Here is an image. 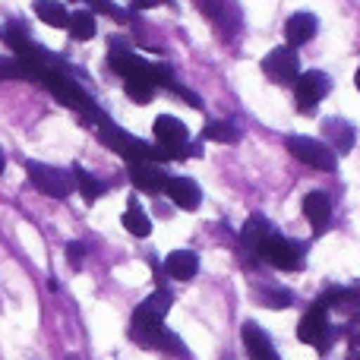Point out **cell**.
Masks as SVG:
<instances>
[{
    "instance_id": "6da1fadb",
    "label": "cell",
    "mask_w": 360,
    "mask_h": 360,
    "mask_svg": "<svg viewBox=\"0 0 360 360\" xmlns=\"http://www.w3.org/2000/svg\"><path fill=\"white\" fill-rule=\"evenodd\" d=\"M95 127H98L101 143H108L114 152H117V155L130 158V162H171L165 149H152V146H146L143 139H136V136H130L127 130L114 127L105 114L98 117V124H95Z\"/></svg>"
},
{
    "instance_id": "7a4b0ae2",
    "label": "cell",
    "mask_w": 360,
    "mask_h": 360,
    "mask_svg": "<svg viewBox=\"0 0 360 360\" xmlns=\"http://www.w3.org/2000/svg\"><path fill=\"white\" fill-rule=\"evenodd\" d=\"M25 174H29L32 186H35L38 193H44V196H51V199H67L70 193L76 190L73 174L63 168H54V165L25 162Z\"/></svg>"
},
{
    "instance_id": "3957f363",
    "label": "cell",
    "mask_w": 360,
    "mask_h": 360,
    "mask_svg": "<svg viewBox=\"0 0 360 360\" xmlns=\"http://www.w3.org/2000/svg\"><path fill=\"white\" fill-rule=\"evenodd\" d=\"M304 243L297 240H288V237L281 234H269L266 240H262L259 247V259L272 262L275 269H281V272H297V269H304Z\"/></svg>"
},
{
    "instance_id": "277c9868",
    "label": "cell",
    "mask_w": 360,
    "mask_h": 360,
    "mask_svg": "<svg viewBox=\"0 0 360 360\" xmlns=\"http://www.w3.org/2000/svg\"><path fill=\"white\" fill-rule=\"evenodd\" d=\"M285 149L291 152L297 162H304L307 168L335 171V165H338V155L323 143V139H313V136H288V139H285Z\"/></svg>"
},
{
    "instance_id": "5b68a950",
    "label": "cell",
    "mask_w": 360,
    "mask_h": 360,
    "mask_svg": "<svg viewBox=\"0 0 360 360\" xmlns=\"http://www.w3.org/2000/svg\"><path fill=\"white\" fill-rule=\"evenodd\" d=\"M155 139H158V146L168 152L171 162H174V158H186V155H199L193 146H186V124L177 117H168V114H162V117L155 120Z\"/></svg>"
},
{
    "instance_id": "8992f818",
    "label": "cell",
    "mask_w": 360,
    "mask_h": 360,
    "mask_svg": "<svg viewBox=\"0 0 360 360\" xmlns=\"http://www.w3.org/2000/svg\"><path fill=\"white\" fill-rule=\"evenodd\" d=\"M262 73H266L272 82H278V86H291V82L300 76L297 51L288 48V44L272 48L266 57H262Z\"/></svg>"
},
{
    "instance_id": "52a82bcc",
    "label": "cell",
    "mask_w": 360,
    "mask_h": 360,
    "mask_svg": "<svg viewBox=\"0 0 360 360\" xmlns=\"http://www.w3.org/2000/svg\"><path fill=\"white\" fill-rule=\"evenodd\" d=\"M332 89V79L323 73V70H310V73H300L297 79H294V95H297V108L300 111H313V108L319 105V101L329 95Z\"/></svg>"
},
{
    "instance_id": "ba28073f",
    "label": "cell",
    "mask_w": 360,
    "mask_h": 360,
    "mask_svg": "<svg viewBox=\"0 0 360 360\" xmlns=\"http://www.w3.org/2000/svg\"><path fill=\"white\" fill-rule=\"evenodd\" d=\"M297 338L304 345L319 348V351L329 348L332 329H329V316H326V307L323 304H313L310 310L304 313V319H300V326H297Z\"/></svg>"
},
{
    "instance_id": "9c48e42d",
    "label": "cell",
    "mask_w": 360,
    "mask_h": 360,
    "mask_svg": "<svg viewBox=\"0 0 360 360\" xmlns=\"http://www.w3.org/2000/svg\"><path fill=\"white\" fill-rule=\"evenodd\" d=\"M199 6H202V13L212 19V25H215L224 38H234L237 32H240L243 13L234 0H199Z\"/></svg>"
},
{
    "instance_id": "30bf717a",
    "label": "cell",
    "mask_w": 360,
    "mask_h": 360,
    "mask_svg": "<svg viewBox=\"0 0 360 360\" xmlns=\"http://www.w3.org/2000/svg\"><path fill=\"white\" fill-rule=\"evenodd\" d=\"M130 335L136 345L158 348V342H162V335H165V316H158V313H152L149 307L139 304L136 310H133V319H130Z\"/></svg>"
},
{
    "instance_id": "8fae6325",
    "label": "cell",
    "mask_w": 360,
    "mask_h": 360,
    "mask_svg": "<svg viewBox=\"0 0 360 360\" xmlns=\"http://www.w3.org/2000/svg\"><path fill=\"white\" fill-rule=\"evenodd\" d=\"M165 190L174 199L177 209H184V212H196L199 205H202V190H199V184L190 177H168Z\"/></svg>"
},
{
    "instance_id": "7c38bea8",
    "label": "cell",
    "mask_w": 360,
    "mask_h": 360,
    "mask_svg": "<svg viewBox=\"0 0 360 360\" xmlns=\"http://www.w3.org/2000/svg\"><path fill=\"white\" fill-rule=\"evenodd\" d=\"M272 234V224H269V218L266 215H250V221L243 224V231H240V247H243V253L250 256V259H259V247H262V240Z\"/></svg>"
},
{
    "instance_id": "4fadbf2b",
    "label": "cell",
    "mask_w": 360,
    "mask_h": 360,
    "mask_svg": "<svg viewBox=\"0 0 360 360\" xmlns=\"http://www.w3.org/2000/svg\"><path fill=\"white\" fill-rule=\"evenodd\" d=\"M316 32H319V19L313 16V13H294V16H288V22H285L288 48H300V44H307Z\"/></svg>"
},
{
    "instance_id": "5bb4252c",
    "label": "cell",
    "mask_w": 360,
    "mask_h": 360,
    "mask_svg": "<svg viewBox=\"0 0 360 360\" xmlns=\"http://www.w3.org/2000/svg\"><path fill=\"white\" fill-rule=\"evenodd\" d=\"M304 215H307V221L313 224V231L323 234V231L329 228V218H332V199L326 196L323 190L307 193L304 196Z\"/></svg>"
},
{
    "instance_id": "9a60e30c",
    "label": "cell",
    "mask_w": 360,
    "mask_h": 360,
    "mask_svg": "<svg viewBox=\"0 0 360 360\" xmlns=\"http://www.w3.org/2000/svg\"><path fill=\"white\" fill-rule=\"evenodd\" d=\"M130 180L143 193H162L168 184V174L155 162H130Z\"/></svg>"
},
{
    "instance_id": "2e32d148",
    "label": "cell",
    "mask_w": 360,
    "mask_h": 360,
    "mask_svg": "<svg viewBox=\"0 0 360 360\" xmlns=\"http://www.w3.org/2000/svg\"><path fill=\"white\" fill-rule=\"evenodd\" d=\"M243 345H247V354L253 360H281L278 351H275V345H272V338H269L256 323L243 326Z\"/></svg>"
},
{
    "instance_id": "e0dca14e",
    "label": "cell",
    "mask_w": 360,
    "mask_h": 360,
    "mask_svg": "<svg viewBox=\"0 0 360 360\" xmlns=\"http://www.w3.org/2000/svg\"><path fill=\"white\" fill-rule=\"evenodd\" d=\"M323 130H326V139H329V149L335 152H342V155H348L351 152V146H354V127L348 124V120H338V117H329L323 124Z\"/></svg>"
},
{
    "instance_id": "ac0fdd59",
    "label": "cell",
    "mask_w": 360,
    "mask_h": 360,
    "mask_svg": "<svg viewBox=\"0 0 360 360\" xmlns=\"http://www.w3.org/2000/svg\"><path fill=\"white\" fill-rule=\"evenodd\" d=\"M165 269H168L171 278L190 281V278H196V272H199V256L193 253V250H174V253H168V259H165Z\"/></svg>"
},
{
    "instance_id": "d6986e66",
    "label": "cell",
    "mask_w": 360,
    "mask_h": 360,
    "mask_svg": "<svg viewBox=\"0 0 360 360\" xmlns=\"http://www.w3.org/2000/svg\"><path fill=\"white\" fill-rule=\"evenodd\" d=\"M70 174H73L76 190L82 193V199H86V202H95L98 196H105V193H108V180H98L95 174H89L86 168H79V165H73V171H70Z\"/></svg>"
},
{
    "instance_id": "ffe728a7",
    "label": "cell",
    "mask_w": 360,
    "mask_h": 360,
    "mask_svg": "<svg viewBox=\"0 0 360 360\" xmlns=\"http://www.w3.org/2000/svg\"><path fill=\"white\" fill-rule=\"evenodd\" d=\"M32 10H35V16L41 19V22H48L51 29H67V22H70V13L60 0H35Z\"/></svg>"
},
{
    "instance_id": "44dd1931",
    "label": "cell",
    "mask_w": 360,
    "mask_h": 360,
    "mask_svg": "<svg viewBox=\"0 0 360 360\" xmlns=\"http://www.w3.org/2000/svg\"><path fill=\"white\" fill-rule=\"evenodd\" d=\"M124 228L130 231L133 237H149L152 234V221H149V215H146V209L139 205V199H130V202H127Z\"/></svg>"
},
{
    "instance_id": "7402d4cb",
    "label": "cell",
    "mask_w": 360,
    "mask_h": 360,
    "mask_svg": "<svg viewBox=\"0 0 360 360\" xmlns=\"http://www.w3.org/2000/svg\"><path fill=\"white\" fill-rule=\"evenodd\" d=\"M67 29H70V35H73L76 41H89V38H95V32H98V25H95V13L92 10L70 13Z\"/></svg>"
},
{
    "instance_id": "603a6c76",
    "label": "cell",
    "mask_w": 360,
    "mask_h": 360,
    "mask_svg": "<svg viewBox=\"0 0 360 360\" xmlns=\"http://www.w3.org/2000/svg\"><path fill=\"white\" fill-rule=\"evenodd\" d=\"M202 139H209V143H237L240 130L231 120H212V124L202 127Z\"/></svg>"
},
{
    "instance_id": "cb8c5ba5",
    "label": "cell",
    "mask_w": 360,
    "mask_h": 360,
    "mask_svg": "<svg viewBox=\"0 0 360 360\" xmlns=\"http://www.w3.org/2000/svg\"><path fill=\"white\" fill-rule=\"evenodd\" d=\"M124 89H127V95H130L136 105H149L158 86L152 79H124Z\"/></svg>"
},
{
    "instance_id": "d4e9b609",
    "label": "cell",
    "mask_w": 360,
    "mask_h": 360,
    "mask_svg": "<svg viewBox=\"0 0 360 360\" xmlns=\"http://www.w3.org/2000/svg\"><path fill=\"white\" fill-rule=\"evenodd\" d=\"M259 304L272 307V310H285V307L294 304V294L285 291V288H266V294H259Z\"/></svg>"
},
{
    "instance_id": "484cf974",
    "label": "cell",
    "mask_w": 360,
    "mask_h": 360,
    "mask_svg": "<svg viewBox=\"0 0 360 360\" xmlns=\"http://www.w3.org/2000/svg\"><path fill=\"white\" fill-rule=\"evenodd\" d=\"M171 304H174V297H171L168 288H158L155 294H152L149 300H143V307H149L152 313H158V316H165V313L171 310Z\"/></svg>"
},
{
    "instance_id": "4316f807",
    "label": "cell",
    "mask_w": 360,
    "mask_h": 360,
    "mask_svg": "<svg viewBox=\"0 0 360 360\" xmlns=\"http://www.w3.org/2000/svg\"><path fill=\"white\" fill-rule=\"evenodd\" d=\"M0 79H25L19 57H0Z\"/></svg>"
},
{
    "instance_id": "83f0119b",
    "label": "cell",
    "mask_w": 360,
    "mask_h": 360,
    "mask_svg": "<svg viewBox=\"0 0 360 360\" xmlns=\"http://www.w3.org/2000/svg\"><path fill=\"white\" fill-rule=\"evenodd\" d=\"M89 6H92V10H98V13H105V16H114V19H120V22H127V13L120 10L117 4H114V0H86Z\"/></svg>"
},
{
    "instance_id": "f1b7e54d",
    "label": "cell",
    "mask_w": 360,
    "mask_h": 360,
    "mask_svg": "<svg viewBox=\"0 0 360 360\" xmlns=\"http://www.w3.org/2000/svg\"><path fill=\"white\" fill-rule=\"evenodd\" d=\"M82 256H86V243H79V240L67 243V259H70V266L79 269V266H82Z\"/></svg>"
},
{
    "instance_id": "f546056e",
    "label": "cell",
    "mask_w": 360,
    "mask_h": 360,
    "mask_svg": "<svg viewBox=\"0 0 360 360\" xmlns=\"http://www.w3.org/2000/svg\"><path fill=\"white\" fill-rule=\"evenodd\" d=\"M155 4H158V0H133L130 10H133V13H139V10H149V6H155Z\"/></svg>"
},
{
    "instance_id": "4dcf8cb0",
    "label": "cell",
    "mask_w": 360,
    "mask_h": 360,
    "mask_svg": "<svg viewBox=\"0 0 360 360\" xmlns=\"http://www.w3.org/2000/svg\"><path fill=\"white\" fill-rule=\"evenodd\" d=\"M4 168H6V155H4V149H0V174H4Z\"/></svg>"
},
{
    "instance_id": "1f68e13d",
    "label": "cell",
    "mask_w": 360,
    "mask_h": 360,
    "mask_svg": "<svg viewBox=\"0 0 360 360\" xmlns=\"http://www.w3.org/2000/svg\"><path fill=\"white\" fill-rule=\"evenodd\" d=\"M354 86H357V92H360V67H357V73H354Z\"/></svg>"
},
{
    "instance_id": "d6a6232c",
    "label": "cell",
    "mask_w": 360,
    "mask_h": 360,
    "mask_svg": "<svg viewBox=\"0 0 360 360\" xmlns=\"http://www.w3.org/2000/svg\"><path fill=\"white\" fill-rule=\"evenodd\" d=\"M70 360H76V357H70Z\"/></svg>"
}]
</instances>
